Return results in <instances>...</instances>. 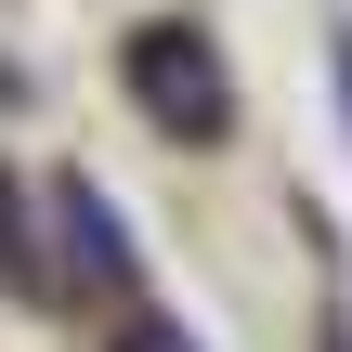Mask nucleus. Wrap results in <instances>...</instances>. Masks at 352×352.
<instances>
[{
  "instance_id": "obj_1",
  "label": "nucleus",
  "mask_w": 352,
  "mask_h": 352,
  "mask_svg": "<svg viewBox=\"0 0 352 352\" xmlns=\"http://www.w3.org/2000/svg\"><path fill=\"white\" fill-rule=\"evenodd\" d=\"M131 78L157 91V118H170V131H222V65H196V39H183V26H144V39H131Z\"/></svg>"
},
{
  "instance_id": "obj_2",
  "label": "nucleus",
  "mask_w": 352,
  "mask_h": 352,
  "mask_svg": "<svg viewBox=\"0 0 352 352\" xmlns=\"http://www.w3.org/2000/svg\"><path fill=\"white\" fill-rule=\"evenodd\" d=\"M0 261H13V274L39 287V261H26V209H13V196H0Z\"/></svg>"
}]
</instances>
